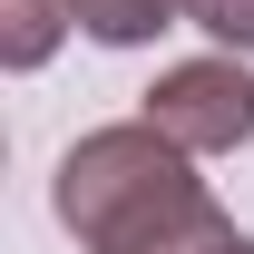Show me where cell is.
Instances as JSON below:
<instances>
[{"mask_svg":"<svg viewBox=\"0 0 254 254\" xmlns=\"http://www.w3.org/2000/svg\"><path fill=\"white\" fill-rule=\"evenodd\" d=\"M59 225L88 254H225L235 245L205 176H186V147L157 137L147 118L88 127L59 157Z\"/></svg>","mask_w":254,"mask_h":254,"instance_id":"obj_1","label":"cell"},{"mask_svg":"<svg viewBox=\"0 0 254 254\" xmlns=\"http://www.w3.org/2000/svg\"><path fill=\"white\" fill-rule=\"evenodd\" d=\"M147 127L176 137L186 157H235L254 137V68L245 59H176L147 88Z\"/></svg>","mask_w":254,"mask_h":254,"instance_id":"obj_2","label":"cell"},{"mask_svg":"<svg viewBox=\"0 0 254 254\" xmlns=\"http://www.w3.org/2000/svg\"><path fill=\"white\" fill-rule=\"evenodd\" d=\"M176 10L186 0H68V20L88 39H108V49H147L157 30H176Z\"/></svg>","mask_w":254,"mask_h":254,"instance_id":"obj_3","label":"cell"},{"mask_svg":"<svg viewBox=\"0 0 254 254\" xmlns=\"http://www.w3.org/2000/svg\"><path fill=\"white\" fill-rule=\"evenodd\" d=\"M68 30V0H0V59L10 68H39Z\"/></svg>","mask_w":254,"mask_h":254,"instance_id":"obj_4","label":"cell"},{"mask_svg":"<svg viewBox=\"0 0 254 254\" xmlns=\"http://www.w3.org/2000/svg\"><path fill=\"white\" fill-rule=\"evenodd\" d=\"M186 20H195V30H215L235 59L254 49V0H186Z\"/></svg>","mask_w":254,"mask_h":254,"instance_id":"obj_5","label":"cell"},{"mask_svg":"<svg viewBox=\"0 0 254 254\" xmlns=\"http://www.w3.org/2000/svg\"><path fill=\"white\" fill-rule=\"evenodd\" d=\"M225 254H254V235H235V245H225Z\"/></svg>","mask_w":254,"mask_h":254,"instance_id":"obj_6","label":"cell"}]
</instances>
